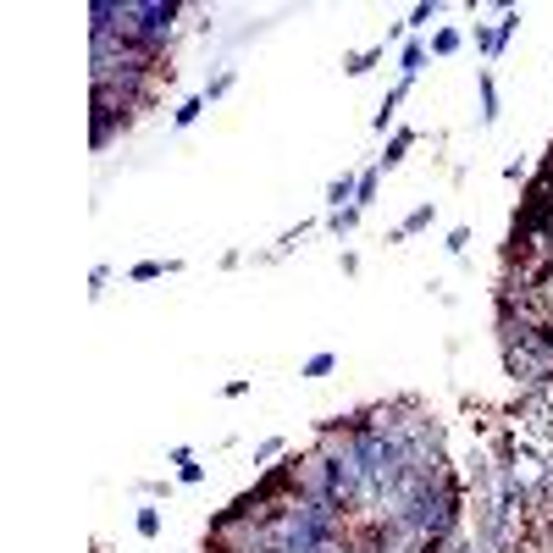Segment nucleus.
<instances>
[{
  "label": "nucleus",
  "instance_id": "f257e3e1",
  "mask_svg": "<svg viewBox=\"0 0 553 553\" xmlns=\"http://www.w3.org/2000/svg\"><path fill=\"white\" fill-rule=\"evenodd\" d=\"M349 194H360V183H354V177H338V183H332V188H326V199H332V205H338V211H349V205H343V199H349Z\"/></svg>",
  "mask_w": 553,
  "mask_h": 553
},
{
  "label": "nucleus",
  "instance_id": "f03ea898",
  "mask_svg": "<svg viewBox=\"0 0 553 553\" xmlns=\"http://www.w3.org/2000/svg\"><path fill=\"white\" fill-rule=\"evenodd\" d=\"M409 144H415V133H409V128H404V133H398L393 144H388V156H382V166H398V160H404V150H409Z\"/></svg>",
  "mask_w": 553,
  "mask_h": 553
},
{
  "label": "nucleus",
  "instance_id": "7ed1b4c3",
  "mask_svg": "<svg viewBox=\"0 0 553 553\" xmlns=\"http://www.w3.org/2000/svg\"><path fill=\"white\" fill-rule=\"evenodd\" d=\"M421 67H426V50H421V45H409V50H404V83L415 78Z\"/></svg>",
  "mask_w": 553,
  "mask_h": 553
},
{
  "label": "nucleus",
  "instance_id": "20e7f679",
  "mask_svg": "<svg viewBox=\"0 0 553 553\" xmlns=\"http://www.w3.org/2000/svg\"><path fill=\"white\" fill-rule=\"evenodd\" d=\"M481 116H487V122L498 116V89H492V78H481Z\"/></svg>",
  "mask_w": 553,
  "mask_h": 553
},
{
  "label": "nucleus",
  "instance_id": "39448f33",
  "mask_svg": "<svg viewBox=\"0 0 553 553\" xmlns=\"http://www.w3.org/2000/svg\"><path fill=\"white\" fill-rule=\"evenodd\" d=\"M377 56H382V50H360V56H349V61H343V73H371V61H377Z\"/></svg>",
  "mask_w": 553,
  "mask_h": 553
},
{
  "label": "nucleus",
  "instance_id": "423d86ee",
  "mask_svg": "<svg viewBox=\"0 0 553 553\" xmlns=\"http://www.w3.org/2000/svg\"><path fill=\"white\" fill-rule=\"evenodd\" d=\"M371 199H377V172H365V177H360V194H354V211H360V205H371Z\"/></svg>",
  "mask_w": 553,
  "mask_h": 553
},
{
  "label": "nucleus",
  "instance_id": "0eeeda50",
  "mask_svg": "<svg viewBox=\"0 0 553 553\" xmlns=\"http://www.w3.org/2000/svg\"><path fill=\"white\" fill-rule=\"evenodd\" d=\"M426 222H432V205H421V211H415V216H409V222H404V227H398V238H404V233H421V227H426Z\"/></svg>",
  "mask_w": 553,
  "mask_h": 553
},
{
  "label": "nucleus",
  "instance_id": "6e6552de",
  "mask_svg": "<svg viewBox=\"0 0 553 553\" xmlns=\"http://www.w3.org/2000/svg\"><path fill=\"white\" fill-rule=\"evenodd\" d=\"M354 216H360L354 205H349V211H332V233H349V227H354Z\"/></svg>",
  "mask_w": 553,
  "mask_h": 553
},
{
  "label": "nucleus",
  "instance_id": "1a4fd4ad",
  "mask_svg": "<svg viewBox=\"0 0 553 553\" xmlns=\"http://www.w3.org/2000/svg\"><path fill=\"white\" fill-rule=\"evenodd\" d=\"M160 271H172V266H156V260H144V266H133V282H150V277H160Z\"/></svg>",
  "mask_w": 553,
  "mask_h": 553
},
{
  "label": "nucleus",
  "instance_id": "9d476101",
  "mask_svg": "<svg viewBox=\"0 0 553 553\" xmlns=\"http://www.w3.org/2000/svg\"><path fill=\"white\" fill-rule=\"evenodd\" d=\"M139 531H144V537H156V531H160V515H156V509H139Z\"/></svg>",
  "mask_w": 553,
  "mask_h": 553
},
{
  "label": "nucleus",
  "instance_id": "9b49d317",
  "mask_svg": "<svg viewBox=\"0 0 553 553\" xmlns=\"http://www.w3.org/2000/svg\"><path fill=\"white\" fill-rule=\"evenodd\" d=\"M454 50H460V33H454V28H448V33H437V56H454Z\"/></svg>",
  "mask_w": 553,
  "mask_h": 553
},
{
  "label": "nucleus",
  "instance_id": "f8f14e48",
  "mask_svg": "<svg viewBox=\"0 0 553 553\" xmlns=\"http://www.w3.org/2000/svg\"><path fill=\"white\" fill-rule=\"evenodd\" d=\"M199 111H205V100H188V105H183V111H177V128H188V122H194V116H199Z\"/></svg>",
  "mask_w": 553,
  "mask_h": 553
},
{
  "label": "nucleus",
  "instance_id": "ddd939ff",
  "mask_svg": "<svg viewBox=\"0 0 553 553\" xmlns=\"http://www.w3.org/2000/svg\"><path fill=\"white\" fill-rule=\"evenodd\" d=\"M326 371H332V354H316V360L305 365V377H326Z\"/></svg>",
  "mask_w": 553,
  "mask_h": 553
},
{
  "label": "nucleus",
  "instance_id": "4468645a",
  "mask_svg": "<svg viewBox=\"0 0 553 553\" xmlns=\"http://www.w3.org/2000/svg\"><path fill=\"white\" fill-rule=\"evenodd\" d=\"M465 243H471V233H465V227H454V233H448V249H454V255H465Z\"/></svg>",
  "mask_w": 553,
  "mask_h": 553
}]
</instances>
